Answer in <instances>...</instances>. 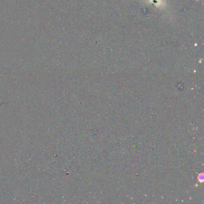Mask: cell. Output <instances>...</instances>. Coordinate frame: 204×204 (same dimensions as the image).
Listing matches in <instances>:
<instances>
[{
    "label": "cell",
    "instance_id": "obj_1",
    "mask_svg": "<svg viewBox=\"0 0 204 204\" xmlns=\"http://www.w3.org/2000/svg\"><path fill=\"white\" fill-rule=\"evenodd\" d=\"M198 178H199V181H203V180H204V176H201V175H199V176H198Z\"/></svg>",
    "mask_w": 204,
    "mask_h": 204
}]
</instances>
